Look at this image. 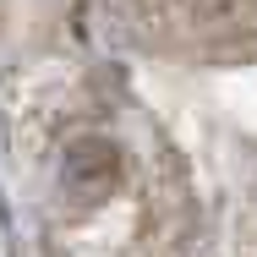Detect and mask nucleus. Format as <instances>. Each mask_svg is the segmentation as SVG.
<instances>
[{
	"label": "nucleus",
	"instance_id": "obj_1",
	"mask_svg": "<svg viewBox=\"0 0 257 257\" xmlns=\"http://www.w3.org/2000/svg\"><path fill=\"white\" fill-rule=\"evenodd\" d=\"M115 181H120V154L99 143V137H88V143H77L71 154H66V192L77 197V203H99L115 192Z\"/></svg>",
	"mask_w": 257,
	"mask_h": 257
}]
</instances>
